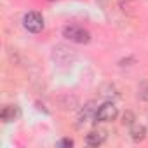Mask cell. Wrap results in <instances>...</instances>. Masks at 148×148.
<instances>
[{
    "label": "cell",
    "instance_id": "1",
    "mask_svg": "<svg viewBox=\"0 0 148 148\" xmlns=\"http://www.w3.org/2000/svg\"><path fill=\"white\" fill-rule=\"evenodd\" d=\"M63 37L70 42H75V44H87L91 40V33L79 26V25H68L63 28Z\"/></svg>",
    "mask_w": 148,
    "mask_h": 148
},
{
    "label": "cell",
    "instance_id": "2",
    "mask_svg": "<svg viewBox=\"0 0 148 148\" xmlns=\"http://www.w3.org/2000/svg\"><path fill=\"white\" fill-rule=\"evenodd\" d=\"M23 26H25L30 33H40V32L44 30V18H42V14H40V12H35V11L25 14V18H23Z\"/></svg>",
    "mask_w": 148,
    "mask_h": 148
},
{
    "label": "cell",
    "instance_id": "3",
    "mask_svg": "<svg viewBox=\"0 0 148 148\" xmlns=\"http://www.w3.org/2000/svg\"><path fill=\"white\" fill-rule=\"evenodd\" d=\"M119 115V110L113 103H103L98 110H96V115H94V120L96 122H112L115 120Z\"/></svg>",
    "mask_w": 148,
    "mask_h": 148
},
{
    "label": "cell",
    "instance_id": "4",
    "mask_svg": "<svg viewBox=\"0 0 148 148\" xmlns=\"http://www.w3.org/2000/svg\"><path fill=\"white\" fill-rule=\"evenodd\" d=\"M105 139H106V132L101 131V129L91 131V132L86 136V143H87L89 146H99V145L105 143Z\"/></svg>",
    "mask_w": 148,
    "mask_h": 148
},
{
    "label": "cell",
    "instance_id": "5",
    "mask_svg": "<svg viewBox=\"0 0 148 148\" xmlns=\"http://www.w3.org/2000/svg\"><path fill=\"white\" fill-rule=\"evenodd\" d=\"M19 117V108L16 105H5L2 108V112H0V119H2L4 122H12Z\"/></svg>",
    "mask_w": 148,
    "mask_h": 148
},
{
    "label": "cell",
    "instance_id": "6",
    "mask_svg": "<svg viewBox=\"0 0 148 148\" xmlns=\"http://www.w3.org/2000/svg\"><path fill=\"white\" fill-rule=\"evenodd\" d=\"M94 117L96 115V110H94V103H87L82 110H80V113H79V120H80V124L82 122H87L89 120V117Z\"/></svg>",
    "mask_w": 148,
    "mask_h": 148
},
{
    "label": "cell",
    "instance_id": "7",
    "mask_svg": "<svg viewBox=\"0 0 148 148\" xmlns=\"http://www.w3.org/2000/svg\"><path fill=\"white\" fill-rule=\"evenodd\" d=\"M131 138L134 141H143L146 138V129L143 125H139V124H132V127H131Z\"/></svg>",
    "mask_w": 148,
    "mask_h": 148
},
{
    "label": "cell",
    "instance_id": "8",
    "mask_svg": "<svg viewBox=\"0 0 148 148\" xmlns=\"http://www.w3.org/2000/svg\"><path fill=\"white\" fill-rule=\"evenodd\" d=\"M138 96H139L143 101L148 103V80H145V82L139 86V89H138Z\"/></svg>",
    "mask_w": 148,
    "mask_h": 148
},
{
    "label": "cell",
    "instance_id": "9",
    "mask_svg": "<svg viewBox=\"0 0 148 148\" xmlns=\"http://www.w3.org/2000/svg\"><path fill=\"white\" fill-rule=\"evenodd\" d=\"M132 120H134V115H132L131 112H127V113L124 115V120H122V122H124V124H127V125H132V124H134Z\"/></svg>",
    "mask_w": 148,
    "mask_h": 148
},
{
    "label": "cell",
    "instance_id": "10",
    "mask_svg": "<svg viewBox=\"0 0 148 148\" xmlns=\"http://www.w3.org/2000/svg\"><path fill=\"white\" fill-rule=\"evenodd\" d=\"M58 146H66V148H70V146H73V139L64 138V139H61V141L58 143Z\"/></svg>",
    "mask_w": 148,
    "mask_h": 148
}]
</instances>
